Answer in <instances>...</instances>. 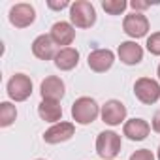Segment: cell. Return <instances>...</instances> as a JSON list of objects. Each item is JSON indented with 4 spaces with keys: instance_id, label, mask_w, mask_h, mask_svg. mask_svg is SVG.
Returning a JSON list of instances; mask_svg holds the SVG:
<instances>
[{
    "instance_id": "cell-22",
    "label": "cell",
    "mask_w": 160,
    "mask_h": 160,
    "mask_svg": "<svg viewBox=\"0 0 160 160\" xmlns=\"http://www.w3.org/2000/svg\"><path fill=\"white\" fill-rule=\"evenodd\" d=\"M128 6H130V8H132L134 12L141 13V10H147V8H149L151 4H149V2H141V0H132V2H130Z\"/></svg>"
},
{
    "instance_id": "cell-21",
    "label": "cell",
    "mask_w": 160,
    "mask_h": 160,
    "mask_svg": "<svg viewBox=\"0 0 160 160\" xmlns=\"http://www.w3.org/2000/svg\"><path fill=\"white\" fill-rule=\"evenodd\" d=\"M130 160H154V154L149 149H139L130 156Z\"/></svg>"
},
{
    "instance_id": "cell-12",
    "label": "cell",
    "mask_w": 160,
    "mask_h": 160,
    "mask_svg": "<svg viewBox=\"0 0 160 160\" xmlns=\"http://www.w3.org/2000/svg\"><path fill=\"white\" fill-rule=\"evenodd\" d=\"M32 53L36 58L40 60H51L57 57V43L53 42V38L49 34H42L32 42Z\"/></svg>"
},
{
    "instance_id": "cell-27",
    "label": "cell",
    "mask_w": 160,
    "mask_h": 160,
    "mask_svg": "<svg viewBox=\"0 0 160 160\" xmlns=\"http://www.w3.org/2000/svg\"><path fill=\"white\" fill-rule=\"evenodd\" d=\"M38 160H43V158H38Z\"/></svg>"
},
{
    "instance_id": "cell-2",
    "label": "cell",
    "mask_w": 160,
    "mask_h": 160,
    "mask_svg": "<svg viewBox=\"0 0 160 160\" xmlns=\"http://www.w3.org/2000/svg\"><path fill=\"white\" fill-rule=\"evenodd\" d=\"M70 21L77 28H91L96 23V10L87 0H75L70 6Z\"/></svg>"
},
{
    "instance_id": "cell-17",
    "label": "cell",
    "mask_w": 160,
    "mask_h": 160,
    "mask_svg": "<svg viewBox=\"0 0 160 160\" xmlns=\"http://www.w3.org/2000/svg\"><path fill=\"white\" fill-rule=\"evenodd\" d=\"M38 115L42 117V121L45 122H58L62 119V108L58 102H49V100H42L38 106Z\"/></svg>"
},
{
    "instance_id": "cell-15",
    "label": "cell",
    "mask_w": 160,
    "mask_h": 160,
    "mask_svg": "<svg viewBox=\"0 0 160 160\" xmlns=\"http://www.w3.org/2000/svg\"><path fill=\"white\" fill-rule=\"evenodd\" d=\"M151 132V124L143 119H130L124 122V128H122V134L132 139V141H143Z\"/></svg>"
},
{
    "instance_id": "cell-6",
    "label": "cell",
    "mask_w": 160,
    "mask_h": 160,
    "mask_svg": "<svg viewBox=\"0 0 160 160\" xmlns=\"http://www.w3.org/2000/svg\"><path fill=\"white\" fill-rule=\"evenodd\" d=\"M122 30L130 36V38H143L147 36L149 32V19L143 15V13H138V12H132L124 17L122 21Z\"/></svg>"
},
{
    "instance_id": "cell-18",
    "label": "cell",
    "mask_w": 160,
    "mask_h": 160,
    "mask_svg": "<svg viewBox=\"0 0 160 160\" xmlns=\"http://www.w3.org/2000/svg\"><path fill=\"white\" fill-rule=\"evenodd\" d=\"M17 119V109L12 102H2L0 104V126L6 128L10 124H13V121Z\"/></svg>"
},
{
    "instance_id": "cell-5",
    "label": "cell",
    "mask_w": 160,
    "mask_h": 160,
    "mask_svg": "<svg viewBox=\"0 0 160 160\" xmlns=\"http://www.w3.org/2000/svg\"><path fill=\"white\" fill-rule=\"evenodd\" d=\"M32 94V81L25 73H15L8 81V96L13 102H25Z\"/></svg>"
},
{
    "instance_id": "cell-9",
    "label": "cell",
    "mask_w": 160,
    "mask_h": 160,
    "mask_svg": "<svg viewBox=\"0 0 160 160\" xmlns=\"http://www.w3.org/2000/svg\"><path fill=\"white\" fill-rule=\"evenodd\" d=\"M36 21V10L30 4H15L10 10V23L15 28H27Z\"/></svg>"
},
{
    "instance_id": "cell-4",
    "label": "cell",
    "mask_w": 160,
    "mask_h": 160,
    "mask_svg": "<svg viewBox=\"0 0 160 160\" xmlns=\"http://www.w3.org/2000/svg\"><path fill=\"white\" fill-rule=\"evenodd\" d=\"M134 94L141 104L151 106L160 98V83L151 77H139L134 83Z\"/></svg>"
},
{
    "instance_id": "cell-26",
    "label": "cell",
    "mask_w": 160,
    "mask_h": 160,
    "mask_svg": "<svg viewBox=\"0 0 160 160\" xmlns=\"http://www.w3.org/2000/svg\"><path fill=\"white\" fill-rule=\"evenodd\" d=\"M156 72H158V79H160V64H158V70Z\"/></svg>"
},
{
    "instance_id": "cell-7",
    "label": "cell",
    "mask_w": 160,
    "mask_h": 160,
    "mask_svg": "<svg viewBox=\"0 0 160 160\" xmlns=\"http://www.w3.org/2000/svg\"><path fill=\"white\" fill-rule=\"evenodd\" d=\"M73 134H75L73 122H64V121H60V122H57V124H53L51 128L45 130L43 141L49 143V145H57V143H64V141L72 139Z\"/></svg>"
},
{
    "instance_id": "cell-3",
    "label": "cell",
    "mask_w": 160,
    "mask_h": 160,
    "mask_svg": "<svg viewBox=\"0 0 160 160\" xmlns=\"http://www.w3.org/2000/svg\"><path fill=\"white\" fill-rule=\"evenodd\" d=\"M121 147H122L121 136L113 130L100 132L98 138H96V152L104 160H113L121 152Z\"/></svg>"
},
{
    "instance_id": "cell-8",
    "label": "cell",
    "mask_w": 160,
    "mask_h": 160,
    "mask_svg": "<svg viewBox=\"0 0 160 160\" xmlns=\"http://www.w3.org/2000/svg\"><path fill=\"white\" fill-rule=\"evenodd\" d=\"M66 92V87H64V81L57 75H49L45 77L42 85H40V94H42V100H49V102H58L62 100Z\"/></svg>"
},
{
    "instance_id": "cell-10",
    "label": "cell",
    "mask_w": 160,
    "mask_h": 160,
    "mask_svg": "<svg viewBox=\"0 0 160 160\" xmlns=\"http://www.w3.org/2000/svg\"><path fill=\"white\" fill-rule=\"evenodd\" d=\"M100 115H102V121L109 126H119L124 119H126V108L122 102L119 100H108L102 109H100Z\"/></svg>"
},
{
    "instance_id": "cell-25",
    "label": "cell",
    "mask_w": 160,
    "mask_h": 160,
    "mask_svg": "<svg viewBox=\"0 0 160 160\" xmlns=\"http://www.w3.org/2000/svg\"><path fill=\"white\" fill-rule=\"evenodd\" d=\"M156 156H158V160H160V145H158V151H156Z\"/></svg>"
},
{
    "instance_id": "cell-16",
    "label": "cell",
    "mask_w": 160,
    "mask_h": 160,
    "mask_svg": "<svg viewBox=\"0 0 160 160\" xmlns=\"http://www.w3.org/2000/svg\"><path fill=\"white\" fill-rule=\"evenodd\" d=\"M79 62V51L73 49V47H62L58 49L57 57H55V66L62 72H68V70H73Z\"/></svg>"
},
{
    "instance_id": "cell-14",
    "label": "cell",
    "mask_w": 160,
    "mask_h": 160,
    "mask_svg": "<svg viewBox=\"0 0 160 160\" xmlns=\"http://www.w3.org/2000/svg\"><path fill=\"white\" fill-rule=\"evenodd\" d=\"M117 55L126 66H136L143 60V49L136 42H122L117 49Z\"/></svg>"
},
{
    "instance_id": "cell-11",
    "label": "cell",
    "mask_w": 160,
    "mask_h": 160,
    "mask_svg": "<svg viewBox=\"0 0 160 160\" xmlns=\"http://www.w3.org/2000/svg\"><path fill=\"white\" fill-rule=\"evenodd\" d=\"M113 62H115V55H113L111 49H94V51L89 55V58H87L89 68H91L92 72H96V73L108 72V70L113 66Z\"/></svg>"
},
{
    "instance_id": "cell-1",
    "label": "cell",
    "mask_w": 160,
    "mask_h": 160,
    "mask_svg": "<svg viewBox=\"0 0 160 160\" xmlns=\"http://www.w3.org/2000/svg\"><path fill=\"white\" fill-rule=\"evenodd\" d=\"M100 115V106L96 104L94 98L81 96L72 104V119L77 124H91L98 119Z\"/></svg>"
},
{
    "instance_id": "cell-20",
    "label": "cell",
    "mask_w": 160,
    "mask_h": 160,
    "mask_svg": "<svg viewBox=\"0 0 160 160\" xmlns=\"http://www.w3.org/2000/svg\"><path fill=\"white\" fill-rule=\"evenodd\" d=\"M147 51L151 53V55H156V57H160V32H154V34H151L149 38H147Z\"/></svg>"
},
{
    "instance_id": "cell-23",
    "label": "cell",
    "mask_w": 160,
    "mask_h": 160,
    "mask_svg": "<svg viewBox=\"0 0 160 160\" xmlns=\"http://www.w3.org/2000/svg\"><path fill=\"white\" fill-rule=\"evenodd\" d=\"M47 6H49L51 10H64V8H68V6H72V4L68 2V0H60V2H53V0H49Z\"/></svg>"
},
{
    "instance_id": "cell-13",
    "label": "cell",
    "mask_w": 160,
    "mask_h": 160,
    "mask_svg": "<svg viewBox=\"0 0 160 160\" xmlns=\"http://www.w3.org/2000/svg\"><path fill=\"white\" fill-rule=\"evenodd\" d=\"M53 42L57 45H62V47H70L72 42L75 40V28L72 23H66V21H58L51 27V34Z\"/></svg>"
},
{
    "instance_id": "cell-24",
    "label": "cell",
    "mask_w": 160,
    "mask_h": 160,
    "mask_svg": "<svg viewBox=\"0 0 160 160\" xmlns=\"http://www.w3.org/2000/svg\"><path fill=\"white\" fill-rule=\"evenodd\" d=\"M151 126H152V130H154L156 134H160V111L154 113V117H152V121H151Z\"/></svg>"
},
{
    "instance_id": "cell-19",
    "label": "cell",
    "mask_w": 160,
    "mask_h": 160,
    "mask_svg": "<svg viewBox=\"0 0 160 160\" xmlns=\"http://www.w3.org/2000/svg\"><path fill=\"white\" fill-rule=\"evenodd\" d=\"M126 6H128V2H124V0H104L102 2V8L109 15H121L126 10Z\"/></svg>"
}]
</instances>
